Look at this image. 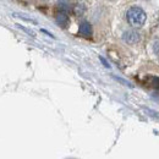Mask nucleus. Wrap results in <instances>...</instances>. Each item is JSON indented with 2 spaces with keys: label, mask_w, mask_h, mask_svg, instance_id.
I'll list each match as a JSON object with an SVG mask.
<instances>
[{
  "label": "nucleus",
  "mask_w": 159,
  "mask_h": 159,
  "mask_svg": "<svg viewBox=\"0 0 159 159\" xmlns=\"http://www.w3.org/2000/svg\"><path fill=\"white\" fill-rule=\"evenodd\" d=\"M146 12L139 7V6H132L127 10L126 12V19L130 26L132 27H142L146 22Z\"/></svg>",
  "instance_id": "nucleus-1"
},
{
  "label": "nucleus",
  "mask_w": 159,
  "mask_h": 159,
  "mask_svg": "<svg viewBox=\"0 0 159 159\" xmlns=\"http://www.w3.org/2000/svg\"><path fill=\"white\" fill-rule=\"evenodd\" d=\"M122 38L127 44H136L139 40V33L136 31H127V32L124 33Z\"/></svg>",
  "instance_id": "nucleus-2"
},
{
  "label": "nucleus",
  "mask_w": 159,
  "mask_h": 159,
  "mask_svg": "<svg viewBox=\"0 0 159 159\" xmlns=\"http://www.w3.org/2000/svg\"><path fill=\"white\" fill-rule=\"evenodd\" d=\"M80 34L83 36V37H91L92 36V26L87 21L81 23V26H80Z\"/></svg>",
  "instance_id": "nucleus-3"
},
{
  "label": "nucleus",
  "mask_w": 159,
  "mask_h": 159,
  "mask_svg": "<svg viewBox=\"0 0 159 159\" xmlns=\"http://www.w3.org/2000/svg\"><path fill=\"white\" fill-rule=\"evenodd\" d=\"M57 23L59 25L60 27H66L69 25V17L65 12H60L57 15Z\"/></svg>",
  "instance_id": "nucleus-4"
},
{
  "label": "nucleus",
  "mask_w": 159,
  "mask_h": 159,
  "mask_svg": "<svg viewBox=\"0 0 159 159\" xmlns=\"http://www.w3.org/2000/svg\"><path fill=\"white\" fill-rule=\"evenodd\" d=\"M148 83L152 86V87H154L156 89H159V77H156V76H149L148 79Z\"/></svg>",
  "instance_id": "nucleus-5"
},
{
  "label": "nucleus",
  "mask_w": 159,
  "mask_h": 159,
  "mask_svg": "<svg viewBox=\"0 0 159 159\" xmlns=\"http://www.w3.org/2000/svg\"><path fill=\"white\" fill-rule=\"evenodd\" d=\"M153 50H154V54L157 55V58L159 59V40H156L154 44H153Z\"/></svg>",
  "instance_id": "nucleus-6"
},
{
  "label": "nucleus",
  "mask_w": 159,
  "mask_h": 159,
  "mask_svg": "<svg viewBox=\"0 0 159 159\" xmlns=\"http://www.w3.org/2000/svg\"><path fill=\"white\" fill-rule=\"evenodd\" d=\"M59 5H62V6H60V9H62V10H67L69 9V2L66 0H60Z\"/></svg>",
  "instance_id": "nucleus-7"
},
{
  "label": "nucleus",
  "mask_w": 159,
  "mask_h": 159,
  "mask_svg": "<svg viewBox=\"0 0 159 159\" xmlns=\"http://www.w3.org/2000/svg\"><path fill=\"white\" fill-rule=\"evenodd\" d=\"M16 26H17V27H19V28H21V30H23V31H25V32H26V33H28V34H30V36H32V37H34V36H36V34H34V33H33V32H32V31H30V30H27V28H25V27H22V26H21V25H16Z\"/></svg>",
  "instance_id": "nucleus-8"
},
{
  "label": "nucleus",
  "mask_w": 159,
  "mask_h": 159,
  "mask_svg": "<svg viewBox=\"0 0 159 159\" xmlns=\"http://www.w3.org/2000/svg\"><path fill=\"white\" fill-rule=\"evenodd\" d=\"M75 12H76L77 15H82V12H83V5H77V6L75 7Z\"/></svg>",
  "instance_id": "nucleus-9"
},
{
  "label": "nucleus",
  "mask_w": 159,
  "mask_h": 159,
  "mask_svg": "<svg viewBox=\"0 0 159 159\" xmlns=\"http://www.w3.org/2000/svg\"><path fill=\"white\" fill-rule=\"evenodd\" d=\"M99 59H100V61H102V62L104 64V66H105V67H110V65L108 64V61H107V60L104 59V58H102V57H100Z\"/></svg>",
  "instance_id": "nucleus-10"
},
{
  "label": "nucleus",
  "mask_w": 159,
  "mask_h": 159,
  "mask_svg": "<svg viewBox=\"0 0 159 159\" xmlns=\"http://www.w3.org/2000/svg\"><path fill=\"white\" fill-rule=\"evenodd\" d=\"M110 1H114V0H110Z\"/></svg>",
  "instance_id": "nucleus-11"
}]
</instances>
